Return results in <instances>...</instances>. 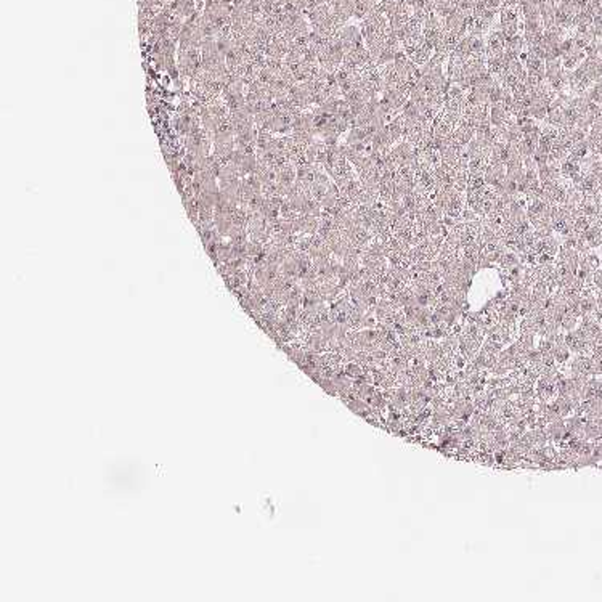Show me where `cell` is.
<instances>
[{
  "label": "cell",
  "instance_id": "cell-1",
  "mask_svg": "<svg viewBox=\"0 0 602 602\" xmlns=\"http://www.w3.org/2000/svg\"><path fill=\"white\" fill-rule=\"evenodd\" d=\"M594 281H596V284H598L601 289H602V271H598V273H596Z\"/></svg>",
  "mask_w": 602,
  "mask_h": 602
}]
</instances>
